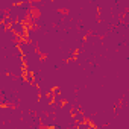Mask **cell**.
Wrapping results in <instances>:
<instances>
[{
    "mask_svg": "<svg viewBox=\"0 0 129 129\" xmlns=\"http://www.w3.org/2000/svg\"><path fill=\"white\" fill-rule=\"evenodd\" d=\"M23 5H24L23 0H18V2H14V3H12V6H23Z\"/></svg>",
    "mask_w": 129,
    "mask_h": 129,
    "instance_id": "obj_8",
    "label": "cell"
},
{
    "mask_svg": "<svg viewBox=\"0 0 129 129\" xmlns=\"http://www.w3.org/2000/svg\"><path fill=\"white\" fill-rule=\"evenodd\" d=\"M20 26H21V29H26V30H29V32H32V30H40V24H37V21L32 20L29 15H24V18L20 20Z\"/></svg>",
    "mask_w": 129,
    "mask_h": 129,
    "instance_id": "obj_1",
    "label": "cell"
},
{
    "mask_svg": "<svg viewBox=\"0 0 129 129\" xmlns=\"http://www.w3.org/2000/svg\"><path fill=\"white\" fill-rule=\"evenodd\" d=\"M56 12L61 14V15H70V9L69 8H58Z\"/></svg>",
    "mask_w": 129,
    "mask_h": 129,
    "instance_id": "obj_5",
    "label": "cell"
},
{
    "mask_svg": "<svg viewBox=\"0 0 129 129\" xmlns=\"http://www.w3.org/2000/svg\"><path fill=\"white\" fill-rule=\"evenodd\" d=\"M41 2H44V0H27L29 5H37V3H41Z\"/></svg>",
    "mask_w": 129,
    "mask_h": 129,
    "instance_id": "obj_7",
    "label": "cell"
},
{
    "mask_svg": "<svg viewBox=\"0 0 129 129\" xmlns=\"http://www.w3.org/2000/svg\"><path fill=\"white\" fill-rule=\"evenodd\" d=\"M67 103H69V102H67V100H66V99H64V100H61V106H62V108H64V106H66V105H67Z\"/></svg>",
    "mask_w": 129,
    "mask_h": 129,
    "instance_id": "obj_9",
    "label": "cell"
},
{
    "mask_svg": "<svg viewBox=\"0 0 129 129\" xmlns=\"http://www.w3.org/2000/svg\"><path fill=\"white\" fill-rule=\"evenodd\" d=\"M90 35H93V30H88V34L82 37V41H84V43H87V41H88V38H90Z\"/></svg>",
    "mask_w": 129,
    "mask_h": 129,
    "instance_id": "obj_6",
    "label": "cell"
},
{
    "mask_svg": "<svg viewBox=\"0 0 129 129\" xmlns=\"http://www.w3.org/2000/svg\"><path fill=\"white\" fill-rule=\"evenodd\" d=\"M26 15H29L32 20L38 21V20L41 18V15H43V11H41L37 5H29V6L26 8Z\"/></svg>",
    "mask_w": 129,
    "mask_h": 129,
    "instance_id": "obj_2",
    "label": "cell"
},
{
    "mask_svg": "<svg viewBox=\"0 0 129 129\" xmlns=\"http://www.w3.org/2000/svg\"><path fill=\"white\" fill-rule=\"evenodd\" d=\"M78 126H90V127H96V123H94V121H91L88 117H84V120H82Z\"/></svg>",
    "mask_w": 129,
    "mask_h": 129,
    "instance_id": "obj_4",
    "label": "cell"
},
{
    "mask_svg": "<svg viewBox=\"0 0 129 129\" xmlns=\"http://www.w3.org/2000/svg\"><path fill=\"white\" fill-rule=\"evenodd\" d=\"M34 52H35L37 55H40V56H38V59H40L41 62L47 59V53H46V52H41V50H40V44H38V43H35V49H34Z\"/></svg>",
    "mask_w": 129,
    "mask_h": 129,
    "instance_id": "obj_3",
    "label": "cell"
}]
</instances>
